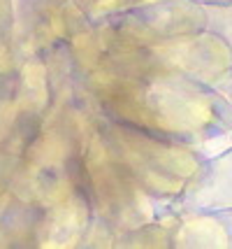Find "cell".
<instances>
[{"label":"cell","mask_w":232,"mask_h":249,"mask_svg":"<svg viewBox=\"0 0 232 249\" xmlns=\"http://www.w3.org/2000/svg\"><path fill=\"white\" fill-rule=\"evenodd\" d=\"M193 203L207 210H230L232 207V152L221 156L202 175L200 184L193 189Z\"/></svg>","instance_id":"1"},{"label":"cell","mask_w":232,"mask_h":249,"mask_svg":"<svg viewBox=\"0 0 232 249\" xmlns=\"http://www.w3.org/2000/svg\"><path fill=\"white\" fill-rule=\"evenodd\" d=\"M228 93H230V100H232V77H230V82H228Z\"/></svg>","instance_id":"2"}]
</instances>
